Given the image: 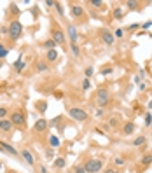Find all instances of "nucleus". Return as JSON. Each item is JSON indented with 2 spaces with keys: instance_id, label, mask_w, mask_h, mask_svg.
<instances>
[{
  "instance_id": "obj_1",
  "label": "nucleus",
  "mask_w": 152,
  "mask_h": 173,
  "mask_svg": "<svg viewBox=\"0 0 152 173\" xmlns=\"http://www.w3.org/2000/svg\"><path fill=\"white\" fill-rule=\"evenodd\" d=\"M21 33H23L21 23H19V21H11L9 26H7V35H9L12 40H18V39L21 37Z\"/></svg>"
},
{
  "instance_id": "obj_2",
  "label": "nucleus",
  "mask_w": 152,
  "mask_h": 173,
  "mask_svg": "<svg viewBox=\"0 0 152 173\" xmlns=\"http://www.w3.org/2000/svg\"><path fill=\"white\" fill-rule=\"evenodd\" d=\"M109 102H110V95H109V91H107L105 88H100V89H98V95H96V105L103 109V107L109 105Z\"/></svg>"
},
{
  "instance_id": "obj_3",
  "label": "nucleus",
  "mask_w": 152,
  "mask_h": 173,
  "mask_svg": "<svg viewBox=\"0 0 152 173\" xmlns=\"http://www.w3.org/2000/svg\"><path fill=\"white\" fill-rule=\"evenodd\" d=\"M68 116H70L74 121H79V123L88 121V112L82 110V109H68Z\"/></svg>"
},
{
  "instance_id": "obj_4",
  "label": "nucleus",
  "mask_w": 152,
  "mask_h": 173,
  "mask_svg": "<svg viewBox=\"0 0 152 173\" xmlns=\"http://www.w3.org/2000/svg\"><path fill=\"white\" fill-rule=\"evenodd\" d=\"M84 168H86L88 173H98L103 168V161H100V159H89V161L84 165Z\"/></svg>"
},
{
  "instance_id": "obj_5",
  "label": "nucleus",
  "mask_w": 152,
  "mask_h": 173,
  "mask_svg": "<svg viewBox=\"0 0 152 173\" xmlns=\"http://www.w3.org/2000/svg\"><path fill=\"white\" fill-rule=\"evenodd\" d=\"M67 35L70 37V42H72V44L77 42V39H79V32H77L75 25H70V23H68V26H67Z\"/></svg>"
},
{
  "instance_id": "obj_6",
  "label": "nucleus",
  "mask_w": 152,
  "mask_h": 173,
  "mask_svg": "<svg viewBox=\"0 0 152 173\" xmlns=\"http://www.w3.org/2000/svg\"><path fill=\"white\" fill-rule=\"evenodd\" d=\"M12 124H16V126H21V124H25V116H23V112H12V116H11V119H9Z\"/></svg>"
},
{
  "instance_id": "obj_7",
  "label": "nucleus",
  "mask_w": 152,
  "mask_h": 173,
  "mask_svg": "<svg viewBox=\"0 0 152 173\" xmlns=\"http://www.w3.org/2000/svg\"><path fill=\"white\" fill-rule=\"evenodd\" d=\"M53 40H54V44H65L67 37L60 28H56V30H53Z\"/></svg>"
},
{
  "instance_id": "obj_8",
  "label": "nucleus",
  "mask_w": 152,
  "mask_h": 173,
  "mask_svg": "<svg viewBox=\"0 0 152 173\" xmlns=\"http://www.w3.org/2000/svg\"><path fill=\"white\" fill-rule=\"evenodd\" d=\"M49 126V123L46 121V119H39L37 123H35V126H33V130L37 131V133H42V131H46V128Z\"/></svg>"
},
{
  "instance_id": "obj_9",
  "label": "nucleus",
  "mask_w": 152,
  "mask_h": 173,
  "mask_svg": "<svg viewBox=\"0 0 152 173\" xmlns=\"http://www.w3.org/2000/svg\"><path fill=\"white\" fill-rule=\"evenodd\" d=\"M21 158H23L30 166H33V165H35V159H33V156H32V152H30L28 149H23V151H21Z\"/></svg>"
},
{
  "instance_id": "obj_10",
  "label": "nucleus",
  "mask_w": 152,
  "mask_h": 173,
  "mask_svg": "<svg viewBox=\"0 0 152 173\" xmlns=\"http://www.w3.org/2000/svg\"><path fill=\"white\" fill-rule=\"evenodd\" d=\"M102 40L107 44V46H112L116 42V37L110 33V32H102Z\"/></svg>"
},
{
  "instance_id": "obj_11",
  "label": "nucleus",
  "mask_w": 152,
  "mask_h": 173,
  "mask_svg": "<svg viewBox=\"0 0 152 173\" xmlns=\"http://www.w3.org/2000/svg\"><path fill=\"white\" fill-rule=\"evenodd\" d=\"M70 9H72V14H74L75 18H81V16L84 14V7H82V5H79V4H72V5H70Z\"/></svg>"
},
{
  "instance_id": "obj_12",
  "label": "nucleus",
  "mask_w": 152,
  "mask_h": 173,
  "mask_svg": "<svg viewBox=\"0 0 152 173\" xmlns=\"http://www.w3.org/2000/svg\"><path fill=\"white\" fill-rule=\"evenodd\" d=\"M0 147H2L5 152H9V154H12V156H18V151H16L12 145H9V144H5V142H0Z\"/></svg>"
},
{
  "instance_id": "obj_13",
  "label": "nucleus",
  "mask_w": 152,
  "mask_h": 173,
  "mask_svg": "<svg viewBox=\"0 0 152 173\" xmlns=\"http://www.w3.org/2000/svg\"><path fill=\"white\" fill-rule=\"evenodd\" d=\"M11 128H12V123L9 119H0V130L2 131H9Z\"/></svg>"
},
{
  "instance_id": "obj_14",
  "label": "nucleus",
  "mask_w": 152,
  "mask_h": 173,
  "mask_svg": "<svg viewBox=\"0 0 152 173\" xmlns=\"http://www.w3.org/2000/svg\"><path fill=\"white\" fill-rule=\"evenodd\" d=\"M46 58H47V61H56L58 60V51L56 49H49L47 54H46Z\"/></svg>"
},
{
  "instance_id": "obj_15",
  "label": "nucleus",
  "mask_w": 152,
  "mask_h": 173,
  "mask_svg": "<svg viewBox=\"0 0 152 173\" xmlns=\"http://www.w3.org/2000/svg\"><path fill=\"white\" fill-rule=\"evenodd\" d=\"M49 144H51V149H58L61 142H60V138H58L56 135H51V137H49Z\"/></svg>"
},
{
  "instance_id": "obj_16",
  "label": "nucleus",
  "mask_w": 152,
  "mask_h": 173,
  "mask_svg": "<svg viewBox=\"0 0 152 173\" xmlns=\"http://www.w3.org/2000/svg\"><path fill=\"white\" fill-rule=\"evenodd\" d=\"M123 131H124L126 135H133V133H135V124H133V123H126L124 128H123Z\"/></svg>"
},
{
  "instance_id": "obj_17",
  "label": "nucleus",
  "mask_w": 152,
  "mask_h": 173,
  "mask_svg": "<svg viewBox=\"0 0 152 173\" xmlns=\"http://www.w3.org/2000/svg\"><path fill=\"white\" fill-rule=\"evenodd\" d=\"M65 165H67V161H65L63 158H56V159H54V166H56V168H65Z\"/></svg>"
},
{
  "instance_id": "obj_18",
  "label": "nucleus",
  "mask_w": 152,
  "mask_h": 173,
  "mask_svg": "<svg viewBox=\"0 0 152 173\" xmlns=\"http://www.w3.org/2000/svg\"><path fill=\"white\" fill-rule=\"evenodd\" d=\"M140 163H142L144 166H149V165H151V163H152V154H147V156H144Z\"/></svg>"
},
{
  "instance_id": "obj_19",
  "label": "nucleus",
  "mask_w": 152,
  "mask_h": 173,
  "mask_svg": "<svg viewBox=\"0 0 152 173\" xmlns=\"http://www.w3.org/2000/svg\"><path fill=\"white\" fill-rule=\"evenodd\" d=\"M70 51H72L74 56H79V54H81V47H79L77 44H70Z\"/></svg>"
},
{
  "instance_id": "obj_20",
  "label": "nucleus",
  "mask_w": 152,
  "mask_h": 173,
  "mask_svg": "<svg viewBox=\"0 0 152 173\" xmlns=\"http://www.w3.org/2000/svg\"><path fill=\"white\" fill-rule=\"evenodd\" d=\"M14 67H16V70H18V72H21V70H25V67H26V63H23V60L19 58V60H18V61L14 63Z\"/></svg>"
},
{
  "instance_id": "obj_21",
  "label": "nucleus",
  "mask_w": 152,
  "mask_h": 173,
  "mask_svg": "<svg viewBox=\"0 0 152 173\" xmlns=\"http://www.w3.org/2000/svg\"><path fill=\"white\" fill-rule=\"evenodd\" d=\"M145 144V137H137L135 140H133V145L135 147H140V145H144Z\"/></svg>"
},
{
  "instance_id": "obj_22",
  "label": "nucleus",
  "mask_w": 152,
  "mask_h": 173,
  "mask_svg": "<svg viewBox=\"0 0 152 173\" xmlns=\"http://www.w3.org/2000/svg\"><path fill=\"white\" fill-rule=\"evenodd\" d=\"M123 14H124V12H123V7H116V9H114V18H116V19H121Z\"/></svg>"
},
{
  "instance_id": "obj_23",
  "label": "nucleus",
  "mask_w": 152,
  "mask_h": 173,
  "mask_svg": "<svg viewBox=\"0 0 152 173\" xmlns=\"http://www.w3.org/2000/svg\"><path fill=\"white\" fill-rule=\"evenodd\" d=\"M44 47H46L47 51H49V49H56V44H54V40L51 39V40H46V42H44Z\"/></svg>"
},
{
  "instance_id": "obj_24",
  "label": "nucleus",
  "mask_w": 152,
  "mask_h": 173,
  "mask_svg": "<svg viewBox=\"0 0 152 173\" xmlns=\"http://www.w3.org/2000/svg\"><path fill=\"white\" fill-rule=\"evenodd\" d=\"M138 5H140V4L135 2V0H128V2H126V7H128V9H138Z\"/></svg>"
},
{
  "instance_id": "obj_25",
  "label": "nucleus",
  "mask_w": 152,
  "mask_h": 173,
  "mask_svg": "<svg viewBox=\"0 0 152 173\" xmlns=\"http://www.w3.org/2000/svg\"><path fill=\"white\" fill-rule=\"evenodd\" d=\"M7 54H9V49H5V46H4V44H0V60H4Z\"/></svg>"
},
{
  "instance_id": "obj_26",
  "label": "nucleus",
  "mask_w": 152,
  "mask_h": 173,
  "mask_svg": "<svg viewBox=\"0 0 152 173\" xmlns=\"http://www.w3.org/2000/svg\"><path fill=\"white\" fill-rule=\"evenodd\" d=\"M37 109H39V110L44 114V112L47 110V103H46V102H39V103H37Z\"/></svg>"
},
{
  "instance_id": "obj_27",
  "label": "nucleus",
  "mask_w": 152,
  "mask_h": 173,
  "mask_svg": "<svg viewBox=\"0 0 152 173\" xmlns=\"http://www.w3.org/2000/svg\"><path fill=\"white\" fill-rule=\"evenodd\" d=\"M37 70H39V72H46V70H47V63H42V61H40V63L37 65Z\"/></svg>"
},
{
  "instance_id": "obj_28",
  "label": "nucleus",
  "mask_w": 152,
  "mask_h": 173,
  "mask_svg": "<svg viewBox=\"0 0 152 173\" xmlns=\"http://www.w3.org/2000/svg\"><path fill=\"white\" fill-rule=\"evenodd\" d=\"M93 74H95V68H93V67H88V68H86V79H89Z\"/></svg>"
},
{
  "instance_id": "obj_29",
  "label": "nucleus",
  "mask_w": 152,
  "mask_h": 173,
  "mask_svg": "<svg viewBox=\"0 0 152 173\" xmlns=\"http://www.w3.org/2000/svg\"><path fill=\"white\" fill-rule=\"evenodd\" d=\"M54 5H56V9H58V12H60V16H63V14H65V11H63V7H61V4H60V2H54Z\"/></svg>"
},
{
  "instance_id": "obj_30",
  "label": "nucleus",
  "mask_w": 152,
  "mask_h": 173,
  "mask_svg": "<svg viewBox=\"0 0 152 173\" xmlns=\"http://www.w3.org/2000/svg\"><path fill=\"white\" fill-rule=\"evenodd\" d=\"M89 86H91V82H89V79H84V81H82V89L86 91V89H89Z\"/></svg>"
},
{
  "instance_id": "obj_31",
  "label": "nucleus",
  "mask_w": 152,
  "mask_h": 173,
  "mask_svg": "<svg viewBox=\"0 0 152 173\" xmlns=\"http://www.w3.org/2000/svg\"><path fill=\"white\" fill-rule=\"evenodd\" d=\"M152 124V114L149 112L147 116H145V126H151Z\"/></svg>"
},
{
  "instance_id": "obj_32",
  "label": "nucleus",
  "mask_w": 152,
  "mask_h": 173,
  "mask_svg": "<svg viewBox=\"0 0 152 173\" xmlns=\"http://www.w3.org/2000/svg\"><path fill=\"white\" fill-rule=\"evenodd\" d=\"M46 156H47L49 159H53V158H54V149H47V151H46Z\"/></svg>"
},
{
  "instance_id": "obj_33",
  "label": "nucleus",
  "mask_w": 152,
  "mask_h": 173,
  "mask_svg": "<svg viewBox=\"0 0 152 173\" xmlns=\"http://www.w3.org/2000/svg\"><path fill=\"white\" fill-rule=\"evenodd\" d=\"M123 33H124V32H123V30L119 28V30H116V33H114V37H116V39H121V37H123Z\"/></svg>"
},
{
  "instance_id": "obj_34",
  "label": "nucleus",
  "mask_w": 152,
  "mask_h": 173,
  "mask_svg": "<svg viewBox=\"0 0 152 173\" xmlns=\"http://www.w3.org/2000/svg\"><path fill=\"white\" fill-rule=\"evenodd\" d=\"M112 74V68H103L102 70V75H110Z\"/></svg>"
},
{
  "instance_id": "obj_35",
  "label": "nucleus",
  "mask_w": 152,
  "mask_h": 173,
  "mask_svg": "<svg viewBox=\"0 0 152 173\" xmlns=\"http://www.w3.org/2000/svg\"><path fill=\"white\" fill-rule=\"evenodd\" d=\"M114 163H116L117 166H123V165H124V159H123V158H117V159H116Z\"/></svg>"
},
{
  "instance_id": "obj_36",
  "label": "nucleus",
  "mask_w": 152,
  "mask_h": 173,
  "mask_svg": "<svg viewBox=\"0 0 152 173\" xmlns=\"http://www.w3.org/2000/svg\"><path fill=\"white\" fill-rule=\"evenodd\" d=\"M5 116H7V109H4V107H2V109H0V119H4Z\"/></svg>"
},
{
  "instance_id": "obj_37",
  "label": "nucleus",
  "mask_w": 152,
  "mask_h": 173,
  "mask_svg": "<svg viewBox=\"0 0 152 173\" xmlns=\"http://www.w3.org/2000/svg\"><path fill=\"white\" fill-rule=\"evenodd\" d=\"M75 173H88V172H86L84 166H77V168H75Z\"/></svg>"
},
{
  "instance_id": "obj_38",
  "label": "nucleus",
  "mask_w": 152,
  "mask_h": 173,
  "mask_svg": "<svg viewBox=\"0 0 152 173\" xmlns=\"http://www.w3.org/2000/svg\"><path fill=\"white\" fill-rule=\"evenodd\" d=\"M91 5H95V7H100V5H102V0H91Z\"/></svg>"
},
{
  "instance_id": "obj_39",
  "label": "nucleus",
  "mask_w": 152,
  "mask_h": 173,
  "mask_svg": "<svg viewBox=\"0 0 152 173\" xmlns=\"http://www.w3.org/2000/svg\"><path fill=\"white\" fill-rule=\"evenodd\" d=\"M60 121H61V117H54V119L51 121V126H56V124H58Z\"/></svg>"
},
{
  "instance_id": "obj_40",
  "label": "nucleus",
  "mask_w": 152,
  "mask_h": 173,
  "mask_svg": "<svg viewBox=\"0 0 152 173\" xmlns=\"http://www.w3.org/2000/svg\"><path fill=\"white\" fill-rule=\"evenodd\" d=\"M142 26H144V30H147V28H151V26H152V21H145V23H144Z\"/></svg>"
},
{
  "instance_id": "obj_41",
  "label": "nucleus",
  "mask_w": 152,
  "mask_h": 173,
  "mask_svg": "<svg viewBox=\"0 0 152 173\" xmlns=\"http://www.w3.org/2000/svg\"><path fill=\"white\" fill-rule=\"evenodd\" d=\"M11 11H12V12H19V9H18V5H16V4H12V5H11Z\"/></svg>"
},
{
  "instance_id": "obj_42",
  "label": "nucleus",
  "mask_w": 152,
  "mask_h": 173,
  "mask_svg": "<svg viewBox=\"0 0 152 173\" xmlns=\"http://www.w3.org/2000/svg\"><path fill=\"white\" fill-rule=\"evenodd\" d=\"M102 116H103V109H98L96 110V117H102Z\"/></svg>"
},
{
  "instance_id": "obj_43",
  "label": "nucleus",
  "mask_w": 152,
  "mask_h": 173,
  "mask_svg": "<svg viewBox=\"0 0 152 173\" xmlns=\"http://www.w3.org/2000/svg\"><path fill=\"white\" fill-rule=\"evenodd\" d=\"M138 88H140V91H144V89H145V84H144V82H140V84H138Z\"/></svg>"
},
{
  "instance_id": "obj_44",
  "label": "nucleus",
  "mask_w": 152,
  "mask_h": 173,
  "mask_svg": "<svg viewBox=\"0 0 152 173\" xmlns=\"http://www.w3.org/2000/svg\"><path fill=\"white\" fill-rule=\"evenodd\" d=\"M40 173H47V168L46 166H40Z\"/></svg>"
},
{
  "instance_id": "obj_45",
  "label": "nucleus",
  "mask_w": 152,
  "mask_h": 173,
  "mask_svg": "<svg viewBox=\"0 0 152 173\" xmlns=\"http://www.w3.org/2000/svg\"><path fill=\"white\" fill-rule=\"evenodd\" d=\"M105 173H119V172H117V170H107Z\"/></svg>"
},
{
  "instance_id": "obj_46",
  "label": "nucleus",
  "mask_w": 152,
  "mask_h": 173,
  "mask_svg": "<svg viewBox=\"0 0 152 173\" xmlns=\"http://www.w3.org/2000/svg\"><path fill=\"white\" fill-rule=\"evenodd\" d=\"M147 109H149V110L152 109V102H149V105H147Z\"/></svg>"
},
{
  "instance_id": "obj_47",
  "label": "nucleus",
  "mask_w": 152,
  "mask_h": 173,
  "mask_svg": "<svg viewBox=\"0 0 152 173\" xmlns=\"http://www.w3.org/2000/svg\"><path fill=\"white\" fill-rule=\"evenodd\" d=\"M0 68H2V61H0Z\"/></svg>"
},
{
  "instance_id": "obj_48",
  "label": "nucleus",
  "mask_w": 152,
  "mask_h": 173,
  "mask_svg": "<svg viewBox=\"0 0 152 173\" xmlns=\"http://www.w3.org/2000/svg\"><path fill=\"white\" fill-rule=\"evenodd\" d=\"M0 151H4V149H2V147H0Z\"/></svg>"
}]
</instances>
